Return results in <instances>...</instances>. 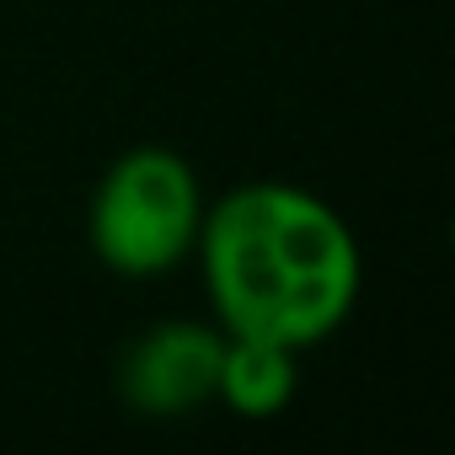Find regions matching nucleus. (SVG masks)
<instances>
[{
	"label": "nucleus",
	"mask_w": 455,
	"mask_h": 455,
	"mask_svg": "<svg viewBox=\"0 0 455 455\" xmlns=\"http://www.w3.org/2000/svg\"><path fill=\"white\" fill-rule=\"evenodd\" d=\"M209 322L231 338H268L295 354L343 332L364 295L354 225L322 193L279 177L209 198L193 258Z\"/></svg>",
	"instance_id": "obj_1"
},
{
	"label": "nucleus",
	"mask_w": 455,
	"mask_h": 455,
	"mask_svg": "<svg viewBox=\"0 0 455 455\" xmlns=\"http://www.w3.org/2000/svg\"><path fill=\"white\" fill-rule=\"evenodd\" d=\"M209 193L172 145L113 156L86 198V247L118 279H161L193 258Z\"/></svg>",
	"instance_id": "obj_2"
},
{
	"label": "nucleus",
	"mask_w": 455,
	"mask_h": 455,
	"mask_svg": "<svg viewBox=\"0 0 455 455\" xmlns=\"http://www.w3.org/2000/svg\"><path fill=\"white\" fill-rule=\"evenodd\" d=\"M220 354L225 332L209 316H161L124 343L113 386L124 407L140 418H193L198 407H214Z\"/></svg>",
	"instance_id": "obj_3"
},
{
	"label": "nucleus",
	"mask_w": 455,
	"mask_h": 455,
	"mask_svg": "<svg viewBox=\"0 0 455 455\" xmlns=\"http://www.w3.org/2000/svg\"><path fill=\"white\" fill-rule=\"evenodd\" d=\"M300 391V354L268 338H231L225 332V354H220V380H214V402L225 412H236L247 423L279 418Z\"/></svg>",
	"instance_id": "obj_4"
}]
</instances>
